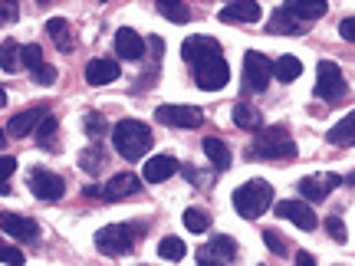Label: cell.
I'll use <instances>...</instances> for the list:
<instances>
[{
    "mask_svg": "<svg viewBox=\"0 0 355 266\" xmlns=\"http://www.w3.org/2000/svg\"><path fill=\"white\" fill-rule=\"evenodd\" d=\"M247 158H257V161H293L296 158V141L283 125L260 128L257 139L250 141V148H247Z\"/></svg>",
    "mask_w": 355,
    "mask_h": 266,
    "instance_id": "6da1fadb",
    "label": "cell"
},
{
    "mask_svg": "<svg viewBox=\"0 0 355 266\" xmlns=\"http://www.w3.org/2000/svg\"><path fill=\"white\" fill-rule=\"evenodd\" d=\"M152 141L155 139H152V132H148V125L139 122V118H122V122L112 128V145L125 161H139V158H145L148 148H152Z\"/></svg>",
    "mask_w": 355,
    "mask_h": 266,
    "instance_id": "7a4b0ae2",
    "label": "cell"
},
{
    "mask_svg": "<svg viewBox=\"0 0 355 266\" xmlns=\"http://www.w3.org/2000/svg\"><path fill=\"white\" fill-rule=\"evenodd\" d=\"M270 204H273V188L266 184L263 177H254V181H247V184L234 190V207L247 220H257L260 214H266Z\"/></svg>",
    "mask_w": 355,
    "mask_h": 266,
    "instance_id": "3957f363",
    "label": "cell"
},
{
    "mask_svg": "<svg viewBox=\"0 0 355 266\" xmlns=\"http://www.w3.org/2000/svg\"><path fill=\"white\" fill-rule=\"evenodd\" d=\"M135 233H139V227H128V224H109V227L96 230V250L105 254V256L132 254V247H135Z\"/></svg>",
    "mask_w": 355,
    "mask_h": 266,
    "instance_id": "277c9868",
    "label": "cell"
},
{
    "mask_svg": "<svg viewBox=\"0 0 355 266\" xmlns=\"http://www.w3.org/2000/svg\"><path fill=\"white\" fill-rule=\"evenodd\" d=\"M345 92H349V82H345L343 69L332 60H322L316 69V96L322 102H339L345 99Z\"/></svg>",
    "mask_w": 355,
    "mask_h": 266,
    "instance_id": "5b68a950",
    "label": "cell"
},
{
    "mask_svg": "<svg viewBox=\"0 0 355 266\" xmlns=\"http://www.w3.org/2000/svg\"><path fill=\"white\" fill-rule=\"evenodd\" d=\"M270 79H273V63L266 60L263 53H247L243 56V86L250 89V92H263L270 86Z\"/></svg>",
    "mask_w": 355,
    "mask_h": 266,
    "instance_id": "8992f818",
    "label": "cell"
},
{
    "mask_svg": "<svg viewBox=\"0 0 355 266\" xmlns=\"http://www.w3.org/2000/svg\"><path fill=\"white\" fill-rule=\"evenodd\" d=\"M191 73H194V82H198L201 89H207V92H217V89L227 86L230 66H227V60H224V56H214V60H207V63L194 66Z\"/></svg>",
    "mask_w": 355,
    "mask_h": 266,
    "instance_id": "52a82bcc",
    "label": "cell"
},
{
    "mask_svg": "<svg viewBox=\"0 0 355 266\" xmlns=\"http://www.w3.org/2000/svg\"><path fill=\"white\" fill-rule=\"evenodd\" d=\"M155 118L162 125H178V128H201L204 112L198 105H158Z\"/></svg>",
    "mask_w": 355,
    "mask_h": 266,
    "instance_id": "ba28073f",
    "label": "cell"
},
{
    "mask_svg": "<svg viewBox=\"0 0 355 266\" xmlns=\"http://www.w3.org/2000/svg\"><path fill=\"white\" fill-rule=\"evenodd\" d=\"M181 56H184V63L194 69V66L207 63V60H214V56H220V43H217L214 37H188L184 43H181Z\"/></svg>",
    "mask_w": 355,
    "mask_h": 266,
    "instance_id": "9c48e42d",
    "label": "cell"
},
{
    "mask_svg": "<svg viewBox=\"0 0 355 266\" xmlns=\"http://www.w3.org/2000/svg\"><path fill=\"white\" fill-rule=\"evenodd\" d=\"M30 190L37 194L40 201H60L66 194V181L60 175H53V171L37 168V171H30Z\"/></svg>",
    "mask_w": 355,
    "mask_h": 266,
    "instance_id": "30bf717a",
    "label": "cell"
},
{
    "mask_svg": "<svg viewBox=\"0 0 355 266\" xmlns=\"http://www.w3.org/2000/svg\"><path fill=\"white\" fill-rule=\"evenodd\" d=\"M339 184H343V177H339V175H309V177H303V181H300V194H303L306 201L319 204V201H326V197H329Z\"/></svg>",
    "mask_w": 355,
    "mask_h": 266,
    "instance_id": "8fae6325",
    "label": "cell"
},
{
    "mask_svg": "<svg viewBox=\"0 0 355 266\" xmlns=\"http://www.w3.org/2000/svg\"><path fill=\"white\" fill-rule=\"evenodd\" d=\"M277 217H283V220H290V224H296L300 230H316V214L309 211V204L306 201H279L277 204Z\"/></svg>",
    "mask_w": 355,
    "mask_h": 266,
    "instance_id": "7c38bea8",
    "label": "cell"
},
{
    "mask_svg": "<svg viewBox=\"0 0 355 266\" xmlns=\"http://www.w3.org/2000/svg\"><path fill=\"white\" fill-rule=\"evenodd\" d=\"M234 256H237V243L230 237H211L198 250V260H207V263H217V266H227Z\"/></svg>",
    "mask_w": 355,
    "mask_h": 266,
    "instance_id": "4fadbf2b",
    "label": "cell"
},
{
    "mask_svg": "<svg viewBox=\"0 0 355 266\" xmlns=\"http://www.w3.org/2000/svg\"><path fill=\"white\" fill-rule=\"evenodd\" d=\"M43 122H46V109H43V105H33V109H26V112L13 115L10 122H7V132H10L13 139H24L30 132H37Z\"/></svg>",
    "mask_w": 355,
    "mask_h": 266,
    "instance_id": "5bb4252c",
    "label": "cell"
},
{
    "mask_svg": "<svg viewBox=\"0 0 355 266\" xmlns=\"http://www.w3.org/2000/svg\"><path fill=\"white\" fill-rule=\"evenodd\" d=\"M141 190V181L135 175H128V171H122V175L109 177V184L102 188V197L105 201H125V197H132V194H139Z\"/></svg>",
    "mask_w": 355,
    "mask_h": 266,
    "instance_id": "9a60e30c",
    "label": "cell"
},
{
    "mask_svg": "<svg viewBox=\"0 0 355 266\" xmlns=\"http://www.w3.org/2000/svg\"><path fill=\"white\" fill-rule=\"evenodd\" d=\"M217 17L224 24H257L260 20V3H254V0H234L227 7H220Z\"/></svg>",
    "mask_w": 355,
    "mask_h": 266,
    "instance_id": "2e32d148",
    "label": "cell"
},
{
    "mask_svg": "<svg viewBox=\"0 0 355 266\" xmlns=\"http://www.w3.org/2000/svg\"><path fill=\"white\" fill-rule=\"evenodd\" d=\"M0 224H3V233H7V237H17V240H37L40 237L37 220H30V217L3 214L0 217Z\"/></svg>",
    "mask_w": 355,
    "mask_h": 266,
    "instance_id": "e0dca14e",
    "label": "cell"
},
{
    "mask_svg": "<svg viewBox=\"0 0 355 266\" xmlns=\"http://www.w3.org/2000/svg\"><path fill=\"white\" fill-rule=\"evenodd\" d=\"M175 171H178V161L171 158V154H155V158H148V161H145L141 177H145L148 184H162V181H168Z\"/></svg>",
    "mask_w": 355,
    "mask_h": 266,
    "instance_id": "ac0fdd59",
    "label": "cell"
},
{
    "mask_svg": "<svg viewBox=\"0 0 355 266\" xmlns=\"http://www.w3.org/2000/svg\"><path fill=\"white\" fill-rule=\"evenodd\" d=\"M115 53H119L122 60H141V56H145V39H141L135 30L122 26V30L115 33Z\"/></svg>",
    "mask_w": 355,
    "mask_h": 266,
    "instance_id": "d6986e66",
    "label": "cell"
},
{
    "mask_svg": "<svg viewBox=\"0 0 355 266\" xmlns=\"http://www.w3.org/2000/svg\"><path fill=\"white\" fill-rule=\"evenodd\" d=\"M283 10L293 13L300 24H309V20H319L322 13L329 10V3L326 0H290V3H283Z\"/></svg>",
    "mask_w": 355,
    "mask_h": 266,
    "instance_id": "ffe728a7",
    "label": "cell"
},
{
    "mask_svg": "<svg viewBox=\"0 0 355 266\" xmlns=\"http://www.w3.org/2000/svg\"><path fill=\"white\" fill-rule=\"evenodd\" d=\"M115 79H119V63H112V60H89L86 63L89 86H109Z\"/></svg>",
    "mask_w": 355,
    "mask_h": 266,
    "instance_id": "44dd1931",
    "label": "cell"
},
{
    "mask_svg": "<svg viewBox=\"0 0 355 266\" xmlns=\"http://www.w3.org/2000/svg\"><path fill=\"white\" fill-rule=\"evenodd\" d=\"M270 33H283V37H296V33H303L306 24H300L293 13H286L283 7H277L273 10V17H270V26H266Z\"/></svg>",
    "mask_w": 355,
    "mask_h": 266,
    "instance_id": "7402d4cb",
    "label": "cell"
},
{
    "mask_svg": "<svg viewBox=\"0 0 355 266\" xmlns=\"http://www.w3.org/2000/svg\"><path fill=\"white\" fill-rule=\"evenodd\" d=\"M329 141H332V145H339V148H349V145H355V109L345 115V118H339V122L332 125Z\"/></svg>",
    "mask_w": 355,
    "mask_h": 266,
    "instance_id": "603a6c76",
    "label": "cell"
},
{
    "mask_svg": "<svg viewBox=\"0 0 355 266\" xmlns=\"http://www.w3.org/2000/svg\"><path fill=\"white\" fill-rule=\"evenodd\" d=\"M234 125L247 128V132H257V128H263V118H260V112H257L254 105L237 102V105H234Z\"/></svg>",
    "mask_w": 355,
    "mask_h": 266,
    "instance_id": "cb8c5ba5",
    "label": "cell"
},
{
    "mask_svg": "<svg viewBox=\"0 0 355 266\" xmlns=\"http://www.w3.org/2000/svg\"><path fill=\"white\" fill-rule=\"evenodd\" d=\"M204 154L211 158V165H214L217 171H224V168H230V148H227V141H220V139H207V141H204Z\"/></svg>",
    "mask_w": 355,
    "mask_h": 266,
    "instance_id": "d4e9b609",
    "label": "cell"
},
{
    "mask_svg": "<svg viewBox=\"0 0 355 266\" xmlns=\"http://www.w3.org/2000/svg\"><path fill=\"white\" fill-rule=\"evenodd\" d=\"M46 33L56 39V46H60L63 53L73 50V33H69V24H66L63 17H53L50 24H46Z\"/></svg>",
    "mask_w": 355,
    "mask_h": 266,
    "instance_id": "484cf974",
    "label": "cell"
},
{
    "mask_svg": "<svg viewBox=\"0 0 355 266\" xmlns=\"http://www.w3.org/2000/svg\"><path fill=\"white\" fill-rule=\"evenodd\" d=\"M300 73H303V63L296 56H279L277 63H273V76L279 82H293V79H300Z\"/></svg>",
    "mask_w": 355,
    "mask_h": 266,
    "instance_id": "4316f807",
    "label": "cell"
},
{
    "mask_svg": "<svg viewBox=\"0 0 355 266\" xmlns=\"http://www.w3.org/2000/svg\"><path fill=\"white\" fill-rule=\"evenodd\" d=\"M158 13L175 20V24H188L191 20V7L188 3H171V0H158Z\"/></svg>",
    "mask_w": 355,
    "mask_h": 266,
    "instance_id": "83f0119b",
    "label": "cell"
},
{
    "mask_svg": "<svg viewBox=\"0 0 355 266\" xmlns=\"http://www.w3.org/2000/svg\"><path fill=\"white\" fill-rule=\"evenodd\" d=\"M184 227H188L191 233H204V230L211 227V217H207V211H201V207H188V211H184Z\"/></svg>",
    "mask_w": 355,
    "mask_h": 266,
    "instance_id": "f1b7e54d",
    "label": "cell"
},
{
    "mask_svg": "<svg viewBox=\"0 0 355 266\" xmlns=\"http://www.w3.org/2000/svg\"><path fill=\"white\" fill-rule=\"evenodd\" d=\"M188 254V247H184V240H178V237H165V240L158 243V256L162 260H181V256Z\"/></svg>",
    "mask_w": 355,
    "mask_h": 266,
    "instance_id": "f546056e",
    "label": "cell"
},
{
    "mask_svg": "<svg viewBox=\"0 0 355 266\" xmlns=\"http://www.w3.org/2000/svg\"><path fill=\"white\" fill-rule=\"evenodd\" d=\"M20 63H24V50H17L13 39H3V73H13Z\"/></svg>",
    "mask_w": 355,
    "mask_h": 266,
    "instance_id": "4dcf8cb0",
    "label": "cell"
},
{
    "mask_svg": "<svg viewBox=\"0 0 355 266\" xmlns=\"http://www.w3.org/2000/svg\"><path fill=\"white\" fill-rule=\"evenodd\" d=\"M24 50V66L30 69V73H37L40 66H46V60H43V50H40L37 43H30V46H20Z\"/></svg>",
    "mask_w": 355,
    "mask_h": 266,
    "instance_id": "1f68e13d",
    "label": "cell"
},
{
    "mask_svg": "<svg viewBox=\"0 0 355 266\" xmlns=\"http://www.w3.org/2000/svg\"><path fill=\"white\" fill-rule=\"evenodd\" d=\"M263 243L277 256H286V254H290V243H286V237H283V233H277V230H263Z\"/></svg>",
    "mask_w": 355,
    "mask_h": 266,
    "instance_id": "d6a6232c",
    "label": "cell"
},
{
    "mask_svg": "<svg viewBox=\"0 0 355 266\" xmlns=\"http://www.w3.org/2000/svg\"><path fill=\"white\" fill-rule=\"evenodd\" d=\"M83 125H86L89 139H99V135H105V118H102L99 112H89L86 118H83Z\"/></svg>",
    "mask_w": 355,
    "mask_h": 266,
    "instance_id": "836d02e7",
    "label": "cell"
},
{
    "mask_svg": "<svg viewBox=\"0 0 355 266\" xmlns=\"http://www.w3.org/2000/svg\"><path fill=\"white\" fill-rule=\"evenodd\" d=\"M37 139H40V145H50L53 148V141H56V118L53 115H46V122L37 128Z\"/></svg>",
    "mask_w": 355,
    "mask_h": 266,
    "instance_id": "e575fe53",
    "label": "cell"
},
{
    "mask_svg": "<svg viewBox=\"0 0 355 266\" xmlns=\"http://www.w3.org/2000/svg\"><path fill=\"white\" fill-rule=\"evenodd\" d=\"M326 230H329V237L336 243H345V240H349V230H345L343 217H329V220H326Z\"/></svg>",
    "mask_w": 355,
    "mask_h": 266,
    "instance_id": "d590c367",
    "label": "cell"
},
{
    "mask_svg": "<svg viewBox=\"0 0 355 266\" xmlns=\"http://www.w3.org/2000/svg\"><path fill=\"white\" fill-rule=\"evenodd\" d=\"M79 165H83V171H99L102 152H99V148H86V152L79 154Z\"/></svg>",
    "mask_w": 355,
    "mask_h": 266,
    "instance_id": "8d00e7d4",
    "label": "cell"
},
{
    "mask_svg": "<svg viewBox=\"0 0 355 266\" xmlns=\"http://www.w3.org/2000/svg\"><path fill=\"white\" fill-rule=\"evenodd\" d=\"M0 260H3V263H7V266H24V260H26V256L20 254L17 247H10V243H3V247H0Z\"/></svg>",
    "mask_w": 355,
    "mask_h": 266,
    "instance_id": "74e56055",
    "label": "cell"
},
{
    "mask_svg": "<svg viewBox=\"0 0 355 266\" xmlns=\"http://www.w3.org/2000/svg\"><path fill=\"white\" fill-rule=\"evenodd\" d=\"M33 79H37L40 86H53V82H56V69H53L50 63H46V66H40L37 73H33Z\"/></svg>",
    "mask_w": 355,
    "mask_h": 266,
    "instance_id": "f35d334b",
    "label": "cell"
},
{
    "mask_svg": "<svg viewBox=\"0 0 355 266\" xmlns=\"http://www.w3.org/2000/svg\"><path fill=\"white\" fill-rule=\"evenodd\" d=\"M339 33H343V39L355 43V17H345L343 24H339Z\"/></svg>",
    "mask_w": 355,
    "mask_h": 266,
    "instance_id": "ab89813d",
    "label": "cell"
},
{
    "mask_svg": "<svg viewBox=\"0 0 355 266\" xmlns=\"http://www.w3.org/2000/svg\"><path fill=\"white\" fill-rule=\"evenodd\" d=\"M13 168H17V158H10V154H3V161H0V175H3V184L10 181Z\"/></svg>",
    "mask_w": 355,
    "mask_h": 266,
    "instance_id": "60d3db41",
    "label": "cell"
},
{
    "mask_svg": "<svg viewBox=\"0 0 355 266\" xmlns=\"http://www.w3.org/2000/svg\"><path fill=\"white\" fill-rule=\"evenodd\" d=\"M296 266H316V256L306 254V250H300V254H296Z\"/></svg>",
    "mask_w": 355,
    "mask_h": 266,
    "instance_id": "b9f144b4",
    "label": "cell"
},
{
    "mask_svg": "<svg viewBox=\"0 0 355 266\" xmlns=\"http://www.w3.org/2000/svg\"><path fill=\"white\" fill-rule=\"evenodd\" d=\"M345 184H352V188H355V171H352L349 177H345Z\"/></svg>",
    "mask_w": 355,
    "mask_h": 266,
    "instance_id": "7bdbcfd3",
    "label": "cell"
},
{
    "mask_svg": "<svg viewBox=\"0 0 355 266\" xmlns=\"http://www.w3.org/2000/svg\"><path fill=\"white\" fill-rule=\"evenodd\" d=\"M198 266H217V263H207V260H198Z\"/></svg>",
    "mask_w": 355,
    "mask_h": 266,
    "instance_id": "ee69618b",
    "label": "cell"
}]
</instances>
